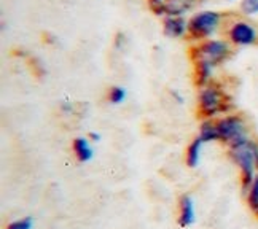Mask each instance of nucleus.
<instances>
[{
  "mask_svg": "<svg viewBox=\"0 0 258 229\" xmlns=\"http://www.w3.org/2000/svg\"><path fill=\"white\" fill-rule=\"evenodd\" d=\"M196 220L195 202L190 196H182L180 199V224L183 227L191 226Z\"/></svg>",
  "mask_w": 258,
  "mask_h": 229,
  "instance_id": "nucleus-9",
  "label": "nucleus"
},
{
  "mask_svg": "<svg viewBox=\"0 0 258 229\" xmlns=\"http://www.w3.org/2000/svg\"><path fill=\"white\" fill-rule=\"evenodd\" d=\"M230 156L234 164L239 167L242 175V186L247 191L258 171V143L250 137H245L242 140L230 145Z\"/></svg>",
  "mask_w": 258,
  "mask_h": 229,
  "instance_id": "nucleus-1",
  "label": "nucleus"
},
{
  "mask_svg": "<svg viewBox=\"0 0 258 229\" xmlns=\"http://www.w3.org/2000/svg\"><path fill=\"white\" fill-rule=\"evenodd\" d=\"M231 104L228 102L226 94L215 85H207L200 93V108L201 113L207 118H212L215 115L226 113L230 110Z\"/></svg>",
  "mask_w": 258,
  "mask_h": 229,
  "instance_id": "nucleus-2",
  "label": "nucleus"
},
{
  "mask_svg": "<svg viewBox=\"0 0 258 229\" xmlns=\"http://www.w3.org/2000/svg\"><path fill=\"white\" fill-rule=\"evenodd\" d=\"M188 31V23L183 16H166L164 19V34L171 38L182 37Z\"/></svg>",
  "mask_w": 258,
  "mask_h": 229,
  "instance_id": "nucleus-8",
  "label": "nucleus"
},
{
  "mask_svg": "<svg viewBox=\"0 0 258 229\" xmlns=\"http://www.w3.org/2000/svg\"><path fill=\"white\" fill-rule=\"evenodd\" d=\"M214 65L211 62L204 61V59H196V65H195V73H196V83L201 85L203 88L207 86L209 80L212 77Z\"/></svg>",
  "mask_w": 258,
  "mask_h": 229,
  "instance_id": "nucleus-11",
  "label": "nucleus"
},
{
  "mask_svg": "<svg viewBox=\"0 0 258 229\" xmlns=\"http://www.w3.org/2000/svg\"><path fill=\"white\" fill-rule=\"evenodd\" d=\"M89 138H93V142H99V138H101V135L96 134V132H91V134H89Z\"/></svg>",
  "mask_w": 258,
  "mask_h": 229,
  "instance_id": "nucleus-20",
  "label": "nucleus"
},
{
  "mask_svg": "<svg viewBox=\"0 0 258 229\" xmlns=\"http://www.w3.org/2000/svg\"><path fill=\"white\" fill-rule=\"evenodd\" d=\"M228 37H230V42L237 46H250L256 43L258 31L249 21H236L228 31Z\"/></svg>",
  "mask_w": 258,
  "mask_h": 229,
  "instance_id": "nucleus-6",
  "label": "nucleus"
},
{
  "mask_svg": "<svg viewBox=\"0 0 258 229\" xmlns=\"http://www.w3.org/2000/svg\"><path fill=\"white\" fill-rule=\"evenodd\" d=\"M195 5V0H167V2L156 8V15H167V16H182Z\"/></svg>",
  "mask_w": 258,
  "mask_h": 229,
  "instance_id": "nucleus-7",
  "label": "nucleus"
},
{
  "mask_svg": "<svg viewBox=\"0 0 258 229\" xmlns=\"http://www.w3.org/2000/svg\"><path fill=\"white\" fill-rule=\"evenodd\" d=\"M230 54H231V48L228 45V42L217 38H207L196 49L198 59H204V61L211 62L214 67L225 62Z\"/></svg>",
  "mask_w": 258,
  "mask_h": 229,
  "instance_id": "nucleus-5",
  "label": "nucleus"
},
{
  "mask_svg": "<svg viewBox=\"0 0 258 229\" xmlns=\"http://www.w3.org/2000/svg\"><path fill=\"white\" fill-rule=\"evenodd\" d=\"M200 137L203 138V142H214V140H220L218 137V131H217V124L212 121H204L201 124V132Z\"/></svg>",
  "mask_w": 258,
  "mask_h": 229,
  "instance_id": "nucleus-13",
  "label": "nucleus"
},
{
  "mask_svg": "<svg viewBox=\"0 0 258 229\" xmlns=\"http://www.w3.org/2000/svg\"><path fill=\"white\" fill-rule=\"evenodd\" d=\"M166 2H167V0H148V4H150V7H152L153 10H156V8L163 7Z\"/></svg>",
  "mask_w": 258,
  "mask_h": 229,
  "instance_id": "nucleus-18",
  "label": "nucleus"
},
{
  "mask_svg": "<svg viewBox=\"0 0 258 229\" xmlns=\"http://www.w3.org/2000/svg\"><path fill=\"white\" fill-rule=\"evenodd\" d=\"M32 226H34V218L26 216L23 220H16L13 223H10L7 229H32Z\"/></svg>",
  "mask_w": 258,
  "mask_h": 229,
  "instance_id": "nucleus-17",
  "label": "nucleus"
},
{
  "mask_svg": "<svg viewBox=\"0 0 258 229\" xmlns=\"http://www.w3.org/2000/svg\"><path fill=\"white\" fill-rule=\"evenodd\" d=\"M215 124H217V131H218L220 140L226 142L228 145H233L236 142L242 140V138L249 137L244 119L237 115H226L225 118L218 119Z\"/></svg>",
  "mask_w": 258,
  "mask_h": 229,
  "instance_id": "nucleus-4",
  "label": "nucleus"
},
{
  "mask_svg": "<svg viewBox=\"0 0 258 229\" xmlns=\"http://www.w3.org/2000/svg\"><path fill=\"white\" fill-rule=\"evenodd\" d=\"M247 202L252 208V212L258 215V174L255 175L253 182L250 183L249 190H247Z\"/></svg>",
  "mask_w": 258,
  "mask_h": 229,
  "instance_id": "nucleus-14",
  "label": "nucleus"
},
{
  "mask_svg": "<svg viewBox=\"0 0 258 229\" xmlns=\"http://www.w3.org/2000/svg\"><path fill=\"white\" fill-rule=\"evenodd\" d=\"M203 138L196 137L195 140L191 142V145L188 146L186 150V163L190 167H196L200 164V158H201V146H203Z\"/></svg>",
  "mask_w": 258,
  "mask_h": 229,
  "instance_id": "nucleus-12",
  "label": "nucleus"
},
{
  "mask_svg": "<svg viewBox=\"0 0 258 229\" xmlns=\"http://www.w3.org/2000/svg\"><path fill=\"white\" fill-rule=\"evenodd\" d=\"M126 99V89L121 86H113L110 88V93H108V101H110L113 105L121 104Z\"/></svg>",
  "mask_w": 258,
  "mask_h": 229,
  "instance_id": "nucleus-16",
  "label": "nucleus"
},
{
  "mask_svg": "<svg viewBox=\"0 0 258 229\" xmlns=\"http://www.w3.org/2000/svg\"><path fill=\"white\" fill-rule=\"evenodd\" d=\"M239 10L245 16H258V0H241Z\"/></svg>",
  "mask_w": 258,
  "mask_h": 229,
  "instance_id": "nucleus-15",
  "label": "nucleus"
},
{
  "mask_svg": "<svg viewBox=\"0 0 258 229\" xmlns=\"http://www.w3.org/2000/svg\"><path fill=\"white\" fill-rule=\"evenodd\" d=\"M172 96L177 99V101H178V104H182L183 102V99H182V96L180 94H178V93H175V91H172Z\"/></svg>",
  "mask_w": 258,
  "mask_h": 229,
  "instance_id": "nucleus-21",
  "label": "nucleus"
},
{
  "mask_svg": "<svg viewBox=\"0 0 258 229\" xmlns=\"http://www.w3.org/2000/svg\"><path fill=\"white\" fill-rule=\"evenodd\" d=\"M61 110H62L64 113H71V112H72V104L62 102V104H61Z\"/></svg>",
  "mask_w": 258,
  "mask_h": 229,
  "instance_id": "nucleus-19",
  "label": "nucleus"
},
{
  "mask_svg": "<svg viewBox=\"0 0 258 229\" xmlns=\"http://www.w3.org/2000/svg\"><path fill=\"white\" fill-rule=\"evenodd\" d=\"M228 2H234V0H228Z\"/></svg>",
  "mask_w": 258,
  "mask_h": 229,
  "instance_id": "nucleus-22",
  "label": "nucleus"
},
{
  "mask_svg": "<svg viewBox=\"0 0 258 229\" xmlns=\"http://www.w3.org/2000/svg\"><path fill=\"white\" fill-rule=\"evenodd\" d=\"M222 16L218 12L206 10V12L196 13L188 21V32L195 38H209L220 26Z\"/></svg>",
  "mask_w": 258,
  "mask_h": 229,
  "instance_id": "nucleus-3",
  "label": "nucleus"
},
{
  "mask_svg": "<svg viewBox=\"0 0 258 229\" xmlns=\"http://www.w3.org/2000/svg\"><path fill=\"white\" fill-rule=\"evenodd\" d=\"M74 151L78 158V161L80 163H89L94 156V151H93V146L89 145L88 138L85 137H77L74 140Z\"/></svg>",
  "mask_w": 258,
  "mask_h": 229,
  "instance_id": "nucleus-10",
  "label": "nucleus"
}]
</instances>
